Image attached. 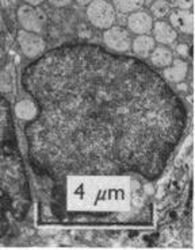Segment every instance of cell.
<instances>
[{
  "mask_svg": "<svg viewBox=\"0 0 195 250\" xmlns=\"http://www.w3.org/2000/svg\"><path fill=\"white\" fill-rule=\"evenodd\" d=\"M168 1L173 8H184V10H191L194 4V0H168Z\"/></svg>",
  "mask_w": 195,
  "mask_h": 250,
  "instance_id": "cell-16",
  "label": "cell"
},
{
  "mask_svg": "<svg viewBox=\"0 0 195 250\" xmlns=\"http://www.w3.org/2000/svg\"><path fill=\"white\" fill-rule=\"evenodd\" d=\"M26 4H30V6H40L43 3V0H24Z\"/></svg>",
  "mask_w": 195,
  "mask_h": 250,
  "instance_id": "cell-19",
  "label": "cell"
},
{
  "mask_svg": "<svg viewBox=\"0 0 195 250\" xmlns=\"http://www.w3.org/2000/svg\"><path fill=\"white\" fill-rule=\"evenodd\" d=\"M14 114L23 121H31L37 117L38 114V107H37L34 100L24 99L18 102L15 107H14Z\"/></svg>",
  "mask_w": 195,
  "mask_h": 250,
  "instance_id": "cell-13",
  "label": "cell"
},
{
  "mask_svg": "<svg viewBox=\"0 0 195 250\" xmlns=\"http://www.w3.org/2000/svg\"><path fill=\"white\" fill-rule=\"evenodd\" d=\"M17 18L22 29L37 34H40L46 24V15L38 6L22 4L17 11Z\"/></svg>",
  "mask_w": 195,
  "mask_h": 250,
  "instance_id": "cell-4",
  "label": "cell"
},
{
  "mask_svg": "<svg viewBox=\"0 0 195 250\" xmlns=\"http://www.w3.org/2000/svg\"><path fill=\"white\" fill-rule=\"evenodd\" d=\"M91 1H92V0H76V3L77 4H80V6H87Z\"/></svg>",
  "mask_w": 195,
  "mask_h": 250,
  "instance_id": "cell-20",
  "label": "cell"
},
{
  "mask_svg": "<svg viewBox=\"0 0 195 250\" xmlns=\"http://www.w3.org/2000/svg\"><path fill=\"white\" fill-rule=\"evenodd\" d=\"M152 33H153V38L156 43L160 45H173L177 40V31L168 22L164 21H157L153 22V27H152Z\"/></svg>",
  "mask_w": 195,
  "mask_h": 250,
  "instance_id": "cell-10",
  "label": "cell"
},
{
  "mask_svg": "<svg viewBox=\"0 0 195 250\" xmlns=\"http://www.w3.org/2000/svg\"><path fill=\"white\" fill-rule=\"evenodd\" d=\"M50 6L56 7V8H63V7L69 6L72 3V0H47Z\"/></svg>",
  "mask_w": 195,
  "mask_h": 250,
  "instance_id": "cell-17",
  "label": "cell"
},
{
  "mask_svg": "<svg viewBox=\"0 0 195 250\" xmlns=\"http://www.w3.org/2000/svg\"><path fill=\"white\" fill-rule=\"evenodd\" d=\"M103 42L108 50L115 53H126L131 46V37L130 31L124 26H111L103 30Z\"/></svg>",
  "mask_w": 195,
  "mask_h": 250,
  "instance_id": "cell-6",
  "label": "cell"
},
{
  "mask_svg": "<svg viewBox=\"0 0 195 250\" xmlns=\"http://www.w3.org/2000/svg\"><path fill=\"white\" fill-rule=\"evenodd\" d=\"M87 19L94 27L106 30L117 21V11L108 0H92L87 4Z\"/></svg>",
  "mask_w": 195,
  "mask_h": 250,
  "instance_id": "cell-3",
  "label": "cell"
},
{
  "mask_svg": "<svg viewBox=\"0 0 195 250\" xmlns=\"http://www.w3.org/2000/svg\"><path fill=\"white\" fill-rule=\"evenodd\" d=\"M189 62L183 59H173L167 68L163 69V79L168 84H180L187 79L189 75Z\"/></svg>",
  "mask_w": 195,
  "mask_h": 250,
  "instance_id": "cell-9",
  "label": "cell"
},
{
  "mask_svg": "<svg viewBox=\"0 0 195 250\" xmlns=\"http://www.w3.org/2000/svg\"><path fill=\"white\" fill-rule=\"evenodd\" d=\"M171 4L168 0H154L151 6V12H152V17L161 19V18L167 17L170 11H171Z\"/></svg>",
  "mask_w": 195,
  "mask_h": 250,
  "instance_id": "cell-15",
  "label": "cell"
},
{
  "mask_svg": "<svg viewBox=\"0 0 195 250\" xmlns=\"http://www.w3.org/2000/svg\"><path fill=\"white\" fill-rule=\"evenodd\" d=\"M177 52L180 53L182 56H184L186 53L189 52V46L187 45H177Z\"/></svg>",
  "mask_w": 195,
  "mask_h": 250,
  "instance_id": "cell-18",
  "label": "cell"
},
{
  "mask_svg": "<svg viewBox=\"0 0 195 250\" xmlns=\"http://www.w3.org/2000/svg\"><path fill=\"white\" fill-rule=\"evenodd\" d=\"M38 107L24 127L38 175L159 179L183 138V100L144 60L92 43H66L26 66Z\"/></svg>",
  "mask_w": 195,
  "mask_h": 250,
  "instance_id": "cell-1",
  "label": "cell"
},
{
  "mask_svg": "<svg viewBox=\"0 0 195 250\" xmlns=\"http://www.w3.org/2000/svg\"><path fill=\"white\" fill-rule=\"evenodd\" d=\"M156 47V41L152 35L149 34H141L137 35L134 40H131V52L134 54V57L140 60L149 59L151 53L153 52Z\"/></svg>",
  "mask_w": 195,
  "mask_h": 250,
  "instance_id": "cell-11",
  "label": "cell"
},
{
  "mask_svg": "<svg viewBox=\"0 0 195 250\" xmlns=\"http://www.w3.org/2000/svg\"><path fill=\"white\" fill-rule=\"evenodd\" d=\"M110 1L115 8V11L122 12V14H130L137 10H141L145 0H110Z\"/></svg>",
  "mask_w": 195,
  "mask_h": 250,
  "instance_id": "cell-14",
  "label": "cell"
},
{
  "mask_svg": "<svg viewBox=\"0 0 195 250\" xmlns=\"http://www.w3.org/2000/svg\"><path fill=\"white\" fill-rule=\"evenodd\" d=\"M170 24L173 29L186 35H193L194 31V17L191 10L184 8H173L168 14Z\"/></svg>",
  "mask_w": 195,
  "mask_h": 250,
  "instance_id": "cell-8",
  "label": "cell"
},
{
  "mask_svg": "<svg viewBox=\"0 0 195 250\" xmlns=\"http://www.w3.org/2000/svg\"><path fill=\"white\" fill-rule=\"evenodd\" d=\"M30 207L31 188L11 107L0 96V239L8 237L26 221Z\"/></svg>",
  "mask_w": 195,
  "mask_h": 250,
  "instance_id": "cell-2",
  "label": "cell"
},
{
  "mask_svg": "<svg viewBox=\"0 0 195 250\" xmlns=\"http://www.w3.org/2000/svg\"><path fill=\"white\" fill-rule=\"evenodd\" d=\"M153 17L149 12L144 11V10H137V11L130 12L128 21H126V26H128L126 29L136 35L149 34L153 27Z\"/></svg>",
  "mask_w": 195,
  "mask_h": 250,
  "instance_id": "cell-7",
  "label": "cell"
},
{
  "mask_svg": "<svg viewBox=\"0 0 195 250\" xmlns=\"http://www.w3.org/2000/svg\"><path fill=\"white\" fill-rule=\"evenodd\" d=\"M173 59H175V56L170 47H167L166 45H160V46L156 45L153 52L149 56V62H151V66H153V68L164 69L171 64Z\"/></svg>",
  "mask_w": 195,
  "mask_h": 250,
  "instance_id": "cell-12",
  "label": "cell"
},
{
  "mask_svg": "<svg viewBox=\"0 0 195 250\" xmlns=\"http://www.w3.org/2000/svg\"><path fill=\"white\" fill-rule=\"evenodd\" d=\"M19 49L24 56L30 60L38 59L43 53L46 52V42L41 35L26 30H19L17 34Z\"/></svg>",
  "mask_w": 195,
  "mask_h": 250,
  "instance_id": "cell-5",
  "label": "cell"
}]
</instances>
